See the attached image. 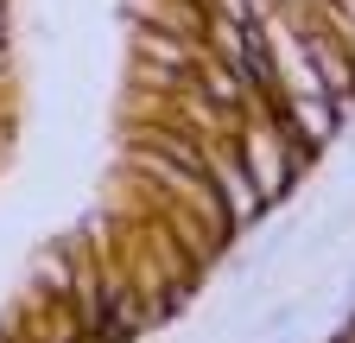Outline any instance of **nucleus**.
<instances>
[{
    "mask_svg": "<svg viewBox=\"0 0 355 343\" xmlns=\"http://www.w3.org/2000/svg\"><path fill=\"white\" fill-rule=\"evenodd\" d=\"M203 165H209V185L229 197V217H235V223H248L254 210L266 203V197L254 191V178H248V165H241V153H235V147H209V153H203Z\"/></svg>",
    "mask_w": 355,
    "mask_h": 343,
    "instance_id": "1",
    "label": "nucleus"
}]
</instances>
